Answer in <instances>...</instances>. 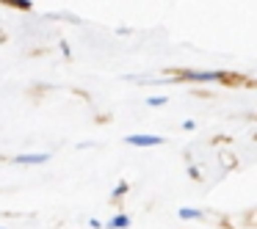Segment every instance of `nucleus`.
I'll return each instance as SVG.
<instances>
[{"mask_svg": "<svg viewBox=\"0 0 257 229\" xmlns=\"http://www.w3.org/2000/svg\"><path fill=\"white\" fill-rule=\"evenodd\" d=\"M122 193H127V182H119L116 188H113V193H111V199H119Z\"/></svg>", "mask_w": 257, "mask_h": 229, "instance_id": "423d86ee", "label": "nucleus"}, {"mask_svg": "<svg viewBox=\"0 0 257 229\" xmlns=\"http://www.w3.org/2000/svg\"><path fill=\"white\" fill-rule=\"evenodd\" d=\"M108 229H127L130 226V215H124V212H119V215H113L111 221L105 223Z\"/></svg>", "mask_w": 257, "mask_h": 229, "instance_id": "7ed1b4c3", "label": "nucleus"}, {"mask_svg": "<svg viewBox=\"0 0 257 229\" xmlns=\"http://www.w3.org/2000/svg\"><path fill=\"white\" fill-rule=\"evenodd\" d=\"M147 102H150L152 108H161V105H166V97H150Z\"/></svg>", "mask_w": 257, "mask_h": 229, "instance_id": "0eeeda50", "label": "nucleus"}, {"mask_svg": "<svg viewBox=\"0 0 257 229\" xmlns=\"http://www.w3.org/2000/svg\"><path fill=\"white\" fill-rule=\"evenodd\" d=\"M47 160H50L47 152H42V155H17L14 157V163H47Z\"/></svg>", "mask_w": 257, "mask_h": 229, "instance_id": "20e7f679", "label": "nucleus"}, {"mask_svg": "<svg viewBox=\"0 0 257 229\" xmlns=\"http://www.w3.org/2000/svg\"><path fill=\"white\" fill-rule=\"evenodd\" d=\"M0 229H3V226H0Z\"/></svg>", "mask_w": 257, "mask_h": 229, "instance_id": "6e6552de", "label": "nucleus"}, {"mask_svg": "<svg viewBox=\"0 0 257 229\" xmlns=\"http://www.w3.org/2000/svg\"><path fill=\"white\" fill-rule=\"evenodd\" d=\"M185 80H221V72H180Z\"/></svg>", "mask_w": 257, "mask_h": 229, "instance_id": "f03ea898", "label": "nucleus"}, {"mask_svg": "<svg viewBox=\"0 0 257 229\" xmlns=\"http://www.w3.org/2000/svg\"><path fill=\"white\" fill-rule=\"evenodd\" d=\"M124 144H133V146H158L163 144L161 135H127L124 138Z\"/></svg>", "mask_w": 257, "mask_h": 229, "instance_id": "f257e3e1", "label": "nucleus"}, {"mask_svg": "<svg viewBox=\"0 0 257 229\" xmlns=\"http://www.w3.org/2000/svg\"><path fill=\"white\" fill-rule=\"evenodd\" d=\"M177 215H180V218H199L202 212H199V210H194V207H180Z\"/></svg>", "mask_w": 257, "mask_h": 229, "instance_id": "39448f33", "label": "nucleus"}]
</instances>
